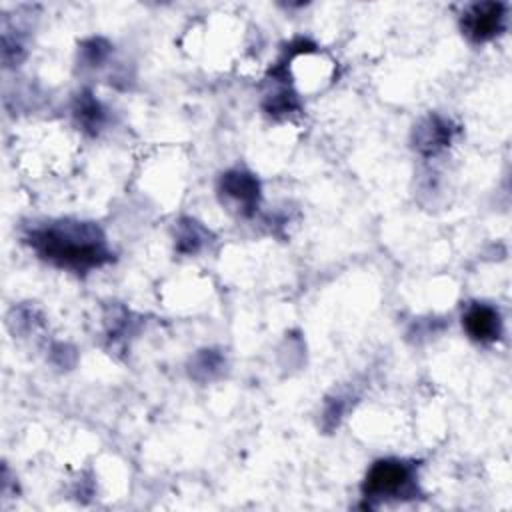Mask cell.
Segmentation results:
<instances>
[{
  "label": "cell",
  "mask_w": 512,
  "mask_h": 512,
  "mask_svg": "<svg viewBox=\"0 0 512 512\" xmlns=\"http://www.w3.org/2000/svg\"><path fill=\"white\" fill-rule=\"evenodd\" d=\"M410 480V470L398 460H380L376 462L364 480L366 496H390L400 492Z\"/></svg>",
  "instance_id": "obj_2"
},
{
  "label": "cell",
  "mask_w": 512,
  "mask_h": 512,
  "mask_svg": "<svg viewBox=\"0 0 512 512\" xmlns=\"http://www.w3.org/2000/svg\"><path fill=\"white\" fill-rule=\"evenodd\" d=\"M502 20H504L502 4L482 2L466 10L462 18V28L472 40L484 42V40H490L494 34H498V30L502 28Z\"/></svg>",
  "instance_id": "obj_3"
},
{
  "label": "cell",
  "mask_w": 512,
  "mask_h": 512,
  "mask_svg": "<svg viewBox=\"0 0 512 512\" xmlns=\"http://www.w3.org/2000/svg\"><path fill=\"white\" fill-rule=\"evenodd\" d=\"M224 192L240 200L244 206H252L254 200L258 198V184L250 174L244 172H230L222 180Z\"/></svg>",
  "instance_id": "obj_5"
},
{
  "label": "cell",
  "mask_w": 512,
  "mask_h": 512,
  "mask_svg": "<svg viewBox=\"0 0 512 512\" xmlns=\"http://www.w3.org/2000/svg\"><path fill=\"white\" fill-rule=\"evenodd\" d=\"M462 324L472 340L492 342L500 336V316L486 304H474L462 318Z\"/></svg>",
  "instance_id": "obj_4"
},
{
  "label": "cell",
  "mask_w": 512,
  "mask_h": 512,
  "mask_svg": "<svg viewBox=\"0 0 512 512\" xmlns=\"http://www.w3.org/2000/svg\"><path fill=\"white\" fill-rule=\"evenodd\" d=\"M96 234L98 230L88 226L48 228L38 232L32 242L44 258L54 260L60 266L88 268L106 260L102 240H98Z\"/></svg>",
  "instance_id": "obj_1"
}]
</instances>
